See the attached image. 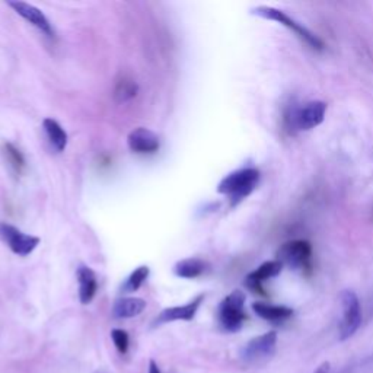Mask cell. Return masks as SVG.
Here are the masks:
<instances>
[{
  "mask_svg": "<svg viewBox=\"0 0 373 373\" xmlns=\"http://www.w3.org/2000/svg\"><path fill=\"white\" fill-rule=\"evenodd\" d=\"M0 238L16 255L27 257L39 245V238L24 233L9 224H0Z\"/></svg>",
  "mask_w": 373,
  "mask_h": 373,
  "instance_id": "obj_5",
  "label": "cell"
},
{
  "mask_svg": "<svg viewBox=\"0 0 373 373\" xmlns=\"http://www.w3.org/2000/svg\"><path fill=\"white\" fill-rule=\"evenodd\" d=\"M78 283H79V299L83 305L91 303L97 295L98 281L94 270L87 266H80L78 269Z\"/></svg>",
  "mask_w": 373,
  "mask_h": 373,
  "instance_id": "obj_13",
  "label": "cell"
},
{
  "mask_svg": "<svg viewBox=\"0 0 373 373\" xmlns=\"http://www.w3.org/2000/svg\"><path fill=\"white\" fill-rule=\"evenodd\" d=\"M276 344H277L276 331H269L248 341L243 347V350H240V356H243V359L247 362H257L261 359H266L274 353Z\"/></svg>",
  "mask_w": 373,
  "mask_h": 373,
  "instance_id": "obj_7",
  "label": "cell"
},
{
  "mask_svg": "<svg viewBox=\"0 0 373 373\" xmlns=\"http://www.w3.org/2000/svg\"><path fill=\"white\" fill-rule=\"evenodd\" d=\"M252 311L262 319L280 324L283 321L289 319L293 315V310L288 308V306H279V305H270V303H262L255 302L252 303Z\"/></svg>",
  "mask_w": 373,
  "mask_h": 373,
  "instance_id": "obj_14",
  "label": "cell"
},
{
  "mask_svg": "<svg viewBox=\"0 0 373 373\" xmlns=\"http://www.w3.org/2000/svg\"><path fill=\"white\" fill-rule=\"evenodd\" d=\"M137 91H139L137 83L131 78L123 76L116 85L114 98L117 102H127L137 95Z\"/></svg>",
  "mask_w": 373,
  "mask_h": 373,
  "instance_id": "obj_18",
  "label": "cell"
},
{
  "mask_svg": "<svg viewBox=\"0 0 373 373\" xmlns=\"http://www.w3.org/2000/svg\"><path fill=\"white\" fill-rule=\"evenodd\" d=\"M326 113V104L322 101H312L308 102L305 106L296 109L293 113V126L299 130H311L318 127Z\"/></svg>",
  "mask_w": 373,
  "mask_h": 373,
  "instance_id": "obj_8",
  "label": "cell"
},
{
  "mask_svg": "<svg viewBox=\"0 0 373 373\" xmlns=\"http://www.w3.org/2000/svg\"><path fill=\"white\" fill-rule=\"evenodd\" d=\"M5 150H6V157H8L9 162L12 164V166H13L18 172H20L22 168H24V165H25L24 157H22V155H20V152H19L13 145H11V143H6V145H5Z\"/></svg>",
  "mask_w": 373,
  "mask_h": 373,
  "instance_id": "obj_21",
  "label": "cell"
},
{
  "mask_svg": "<svg viewBox=\"0 0 373 373\" xmlns=\"http://www.w3.org/2000/svg\"><path fill=\"white\" fill-rule=\"evenodd\" d=\"M314 373H330V363H328V362L322 363Z\"/></svg>",
  "mask_w": 373,
  "mask_h": 373,
  "instance_id": "obj_23",
  "label": "cell"
},
{
  "mask_svg": "<svg viewBox=\"0 0 373 373\" xmlns=\"http://www.w3.org/2000/svg\"><path fill=\"white\" fill-rule=\"evenodd\" d=\"M207 267L209 266L204 259L191 257L178 261L173 267V273L181 279H197L207 270Z\"/></svg>",
  "mask_w": 373,
  "mask_h": 373,
  "instance_id": "obj_16",
  "label": "cell"
},
{
  "mask_svg": "<svg viewBox=\"0 0 373 373\" xmlns=\"http://www.w3.org/2000/svg\"><path fill=\"white\" fill-rule=\"evenodd\" d=\"M251 12L254 15L259 16V18H264V19H269V20L279 22V24H281L283 27H286V28L292 30L305 42H308L312 49L322 50V47H324L322 41L317 35H314L310 30H306L303 25L298 24V22L295 19H292L289 15H286L283 11H279V9L271 8V6H257Z\"/></svg>",
  "mask_w": 373,
  "mask_h": 373,
  "instance_id": "obj_3",
  "label": "cell"
},
{
  "mask_svg": "<svg viewBox=\"0 0 373 373\" xmlns=\"http://www.w3.org/2000/svg\"><path fill=\"white\" fill-rule=\"evenodd\" d=\"M127 145L131 152L142 153V155H145V153H155L159 149L161 142H159L158 135L153 133L152 130L139 127L128 135Z\"/></svg>",
  "mask_w": 373,
  "mask_h": 373,
  "instance_id": "obj_11",
  "label": "cell"
},
{
  "mask_svg": "<svg viewBox=\"0 0 373 373\" xmlns=\"http://www.w3.org/2000/svg\"><path fill=\"white\" fill-rule=\"evenodd\" d=\"M259 181V172L254 168H243L229 175L219 183L217 192L229 197L231 206L235 207L257 188Z\"/></svg>",
  "mask_w": 373,
  "mask_h": 373,
  "instance_id": "obj_1",
  "label": "cell"
},
{
  "mask_svg": "<svg viewBox=\"0 0 373 373\" xmlns=\"http://www.w3.org/2000/svg\"><path fill=\"white\" fill-rule=\"evenodd\" d=\"M343 317L340 322V340L353 337L362 325V308L359 298L352 291H344L340 296Z\"/></svg>",
  "mask_w": 373,
  "mask_h": 373,
  "instance_id": "obj_4",
  "label": "cell"
},
{
  "mask_svg": "<svg viewBox=\"0 0 373 373\" xmlns=\"http://www.w3.org/2000/svg\"><path fill=\"white\" fill-rule=\"evenodd\" d=\"M219 324L228 333H236L247 321L245 293L233 291L219 305Z\"/></svg>",
  "mask_w": 373,
  "mask_h": 373,
  "instance_id": "obj_2",
  "label": "cell"
},
{
  "mask_svg": "<svg viewBox=\"0 0 373 373\" xmlns=\"http://www.w3.org/2000/svg\"><path fill=\"white\" fill-rule=\"evenodd\" d=\"M204 300V295H199L194 298L191 302L183 305V306H172V308L164 310L153 322V325H162L173 321H192L197 311L200 310V306Z\"/></svg>",
  "mask_w": 373,
  "mask_h": 373,
  "instance_id": "obj_10",
  "label": "cell"
},
{
  "mask_svg": "<svg viewBox=\"0 0 373 373\" xmlns=\"http://www.w3.org/2000/svg\"><path fill=\"white\" fill-rule=\"evenodd\" d=\"M42 128L46 131L47 139L50 142V145L53 146V149L56 152H63L68 146V133H66L64 128L53 118H46L42 121Z\"/></svg>",
  "mask_w": 373,
  "mask_h": 373,
  "instance_id": "obj_17",
  "label": "cell"
},
{
  "mask_svg": "<svg viewBox=\"0 0 373 373\" xmlns=\"http://www.w3.org/2000/svg\"><path fill=\"white\" fill-rule=\"evenodd\" d=\"M312 255L311 244L306 240H291L280 247L277 251V261L281 264L289 266L292 269H305L308 267Z\"/></svg>",
  "mask_w": 373,
  "mask_h": 373,
  "instance_id": "obj_6",
  "label": "cell"
},
{
  "mask_svg": "<svg viewBox=\"0 0 373 373\" xmlns=\"http://www.w3.org/2000/svg\"><path fill=\"white\" fill-rule=\"evenodd\" d=\"M149 274H150V270H149V267L147 266H140V267H137L133 273H131L130 276H128V279L126 280V283L123 284V291L124 292H136V291H139L140 288H142V284L147 280V277H149Z\"/></svg>",
  "mask_w": 373,
  "mask_h": 373,
  "instance_id": "obj_19",
  "label": "cell"
},
{
  "mask_svg": "<svg viewBox=\"0 0 373 373\" xmlns=\"http://www.w3.org/2000/svg\"><path fill=\"white\" fill-rule=\"evenodd\" d=\"M146 310V302L140 298H121L113 306L116 319H128L139 317Z\"/></svg>",
  "mask_w": 373,
  "mask_h": 373,
  "instance_id": "obj_15",
  "label": "cell"
},
{
  "mask_svg": "<svg viewBox=\"0 0 373 373\" xmlns=\"http://www.w3.org/2000/svg\"><path fill=\"white\" fill-rule=\"evenodd\" d=\"M111 338H113V343L117 348V352L123 356L127 355L128 347H130V337H128L127 331L120 330V328H116V330L111 331Z\"/></svg>",
  "mask_w": 373,
  "mask_h": 373,
  "instance_id": "obj_20",
  "label": "cell"
},
{
  "mask_svg": "<svg viewBox=\"0 0 373 373\" xmlns=\"http://www.w3.org/2000/svg\"><path fill=\"white\" fill-rule=\"evenodd\" d=\"M281 270H283V264L280 261L277 259L267 261L247 276V286L258 293H262V286H261L262 281L277 277L281 273Z\"/></svg>",
  "mask_w": 373,
  "mask_h": 373,
  "instance_id": "obj_12",
  "label": "cell"
},
{
  "mask_svg": "<svg viewBox=\"0 0 373 373\" xmlns=\"http://www.w3.org/2000/svg\"><path fill=\"white\" fill-rule=\"evenodd\" d=\"M147 373H162L158 363L155 360H150L149 362V372Z\"/></svg>",
  "mask_w": 373,
  "mask_h": 373,
  "instance_id": "obj_22",
  "label": "cell"
},
{
  "mask_svg": "<svg viewBox=\"0 0 373 373\" xmlns=\"http://www.w3.org/2000/svg\"><path fill=\"white\" fill-rule=\"evenodd\" d=\"M8 5L19 16H22L27 22H30V24L32 27H35L38 31H41L42 34H46L47 37H54V30L50 24L49 18L42 13V11H39L38 8H35L34 5H30L27 2H19V0L8 2Z\"/></svg>",
  "mask_w": 373,
  "mask_h": 373,
  "instance_id": "obj_9",
  "label": "cell"
}]
</instances>
